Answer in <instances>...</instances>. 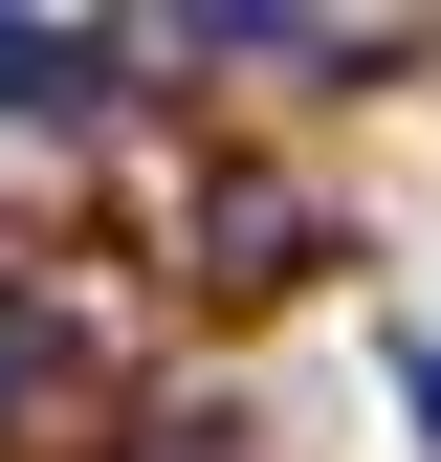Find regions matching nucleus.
I'll return each instance as SVG.
<instances>
[{
    "mask_svg": "<svg viewBox=\"0 0 441 462\" xmlns=\"http://www.w3.org/2000/svg\"><path fill=\"white\" fill-rule=\"evenodd\" d=\"M419 440H441V353H419Z\"/></svg>",
    "mask_w": 441,
    "mask_h": 462,
    "instance_id": "obj_3",
    "label": "nucleus"
},
{
    "mask_svg": "<svg viewBox=\"0 0 441 462\" xmlns=\"http://www.w3.org/2000/svg\"><path fill=\"white\" fill-rule=\"evenodd\" d=\"M44 396H67V309H23V286H0V440H23Z\"/></svg>",
    "mask_w": 441,
    "mask_h": 462,
    "instance_id": "obj_2",
    "label": "nucleus"
},
{
    "mask_svg": "<svg viewBox=\"0 0 441 462\" xmlns=\"http://www.w3.org/2000/svg\"><path fill=\"white\" fill-rule=\"evenodd\" d=\"M155 462H199V440H155Z\"/></svg>",
    "mask_w": 441,
    "mask_h": 462,
    "instance_id": "obj_4",
    "label": "nucleus"
},
{
    "mask_svg": "<svg viewBox=\"0 0 441 462\" xmlns=\"http://www.w3.org/2000/svg\"><path fill=\"white\" fill-rule=\"evenodd\" d=\"M110 67H133L110 23H0V110H23V133H44V110H89Z\"/></svg>",
    "mask_w": 441,
    "mask_h": 462,
    "instance_id": "obj_1",
    "label": "nucleus"
}]
</instances>
